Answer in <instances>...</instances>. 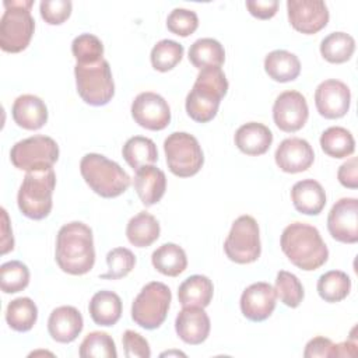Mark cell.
Here are the masks:
<instances>
[{
    "label": "cell",
    "instance_id": "obj_9",
    "mask_svg": "<svg viewBox=\"0 0 358 358\" xmlns=\"http://www.w3.org/2000/svg\"><path fill=\"white\" fill-rule=\"evenodd\" d=\"M164 151L169 171L179 178L196 175L204 164L197 138L186 131L171 133L164 141Z\"/></svg>",
    "mask_w": 358,
    "mask_h": 358
},
{
    "label": "cell",
    "instance_id": "obj_32",
    "mask_svg": "<svg viewBox=\"0 0 358 358\" xmlns=\"http://www.w3.org/2000/svg\"><path fill=\"white\" fill-rule=\"evenodd\" d=\"M38 319V308L35 302L28 296H20L13 299L6 309L7 324L20 333L29 331Z\"/></svg>",
    "mask_w": 358,
    "mask_h": 358
},
{
    "label": "cell",
    "instance_id": "obj_33",
    "mask_svg": "<svg viewBox=\"0 0 358 358\" xmlns=\"http://www.w3.org/2000/svg\"><path fill=\"white\" fill-rule=\"evenodd\" d=\"M320 147L331 158H347L354 152L355 141L347 129L331 126L322 133Z\"/></svg>",
    "mask_w": 358,
    "mask_h": 358
},
{
    "label": "cell",
    "instance_id": "obj_43",
    "mask_svg": "<svg viewBox=\"0 0 358 358\" xmlns=\"http://www.w3.org/2000/svg\"><path fill=\"white\" fill-rule=\"evenodd\" d=\"M73 4L69 0H42L39 4L41 17L49 25L63 24L71 14Z\"/></svg>",
    "mask_w": 358,
    "mask_h": 358
},
{
    "label": "cell",
    "instance_id": "obj_38",
    "mask_svg": "<svg viewBox=\"0 0 358 358\" xmlns=\"http://www.w3.org/2000/svg\"><path fill=\"white\" fill-rule=\"evenodd\" d=\"M29 284V270L20 260H10L0 267V287L4 294H15Z\"/></svg>",
    "mask_w": 358,
    "mask_h": 358
},
{
    "label": "cell",
    "instance_id": "obj_50",
    "mask_svg": "<svg viewBox=\"0 0 358 358\" xmlns=\"http://www.w3.org/2000/svg\"><path fill=\"white\" fill-rule=\"evenodd\" d=\"M165 355H183L185 357V354L180 352V351H168V352L161 354V357H165Z\"/></svg>",
    "mask_w": 358,
    "mask_h": 358
},
{
    "label": "cell",
    "instance_id": "obj_46",
    "mask_svg": "<svg viewBox=\"0 0 358 358\" xmlns=\"http://www.w3.org/2000/svg\"><path fill=\"white\" fill-rule=\"evenodd\" d=\"M338 182L348 189L358 187V159L355 157L344 162L337 171Z\"/></svg>",
    "mask_w": 358,
    "mask_h": 358
},
{
    "label": "cell",
    "instance_id": "obj_19",
    "mask_svg": "<svg viewBox=\"0 0 358 358\" xmlns=\"http://www.w3.org/2000/svg\"><path fill=\"white\" fill-rule=\"evenodd\" d=\"M210 317L204 308L183 306L175 319V330L179 338L190 345H199L210 334Z\"/></svg>",
    "mask_w": 358,
    "mask_h": 358
},
{
    "label": "cell",
    "instance_id": "obj_11",
    "mask_svg": "<svg viewBox=\"0 0 358 358\" xmlns=\"http://www.w3.org/2000/svg\"><path fill=\"white\" fill-rule=\"evenodd\" d=\"M10 159L15 168L25 172L49 169L59 159V145L49 136H32L11 147Z\"/></svg>",
    "mask_w": 358,
    "mask_h": 358
},
{
    "label": "cell",
    "instance_id": "obj_4",
    "mask_svg": "<svg viewBox=\"0 0 358 358\" xmlns=\"http://www.w3.org/2000/svg\"><path fill=\"white\" fill-rule=\"evenodd\" d=\"M80 172L90 189L105 199L117 197L130 186L127 172L102 154H85L80 161Z\"/></svg>",
    "mask_w": 358,
    "mask_h": 358
},
{
    "label": "cell",
    "instance_id": "obj_39",
    "mask_svg": "<svg viewBox=\"0 0 358 358\" xmlns=\"http://www.w3.org/2000/svg\"><path fill=\"white\" fill-rule=\"evenodd\" d=\"M71 52L77 64H94L103 59V45L92 34H81L71 42Z\"/></svg>",
    "mask_w": 358,
    "mask_h": 358
},
{
    "label": "cell",
    "instance_id": "obj_24",
    "mask_svg": "<svg viewBox=\"0 0 358 358\" xmlns=\"http://www.w3.org/2000/svg\"><path fill=\"white\" fill-rule=\"evenodd\" d=\"M235 145L246 155H262L267 152L273 143L271 130L259 122L242 124L235 133Z\"/></svg>",
    "mask_w": 358,
    "mask_h": 358
},
{
    "label": "cell",
    "instance_id": "obj_26",
    "mask_svg": "<svg viewBox=\"0 0 358 358\" xmlns=\"http://www.w3.org/2000/svg\"><path fill=\"white\" fill-rule=\"evenodd\" d=\"M264 70L267 76L277 83L294 81L301 73V62L296 55L277 49L264 57Z\"/></svg>",
    "mask_w": 358,
    "mask_h": 358
},
{
    "label": "cell",
    "instance_id": "obj_16",
    "mask_svg": "<svg viewBox=\"0 0 358 358\" xmlns=\"http://www.w3.org/2000/svg\"><path fill=\"white\" fill-rule=\"evenodd\" d=\"M351 103V92L340 80H324L315 91V105L320 116L326 119L343 117Z\"/></svg>",
    "mask_w": 358,
    "mask_h": 358
},
{
    "label": "cell",
    "instance_id": "obj_6",
    "mask_svg": "<svg viewBox=\"0 0 358 358\" xmlns=\"http://www.w3.org/2000/svg\"><path fill=\"white\" fill-rule=\"evenodd\" d=\"M56 186L53 168L27 172L17 194L20 211L31 220H43L52 211V196Z\"/></svg>",
    "mask_w": 358,
    "mask_h": 358
},
{
    "label": "cell",
    "instance_id": "obj_31",
    "mask_svg": "<svg viewBox=\"0 0 358 358\" xmlns=\"http://www.w3.org/2000/svg\"><path fill=\"white\" fill-rule=\"evenodd\" d=\"M122 155L134 171L145 165H152L158 161L155 143L151 138L143 136L130 137L122 148Z\"/></svg>",
    "mask_w": 358,
    "mask_h": 358
},
{
    "label": "cell",
    "instance_id": "obj_15",
    "mask_svg": "<svg viewBox=\"0 0 358 358\" xmlns=\"http://www.w3.org/2000/svg\"><path fill=\"white\" fill-rule=\"evenodd\" d=\"M330 235L343 243L358 242V200L343 197L336 201L327 215Z\"/></svg>",
    "mask_w": 358,
    "mask_h": 358
},
{
    "label": "cell",
    "instance_id": "obj_23",
    "mask_svg": "<svg viewBox=\"0 0 358 358\" xmlns=\"http://www.w3.org/2000/svg\"><path fill=\"white\" fill-rule=\"evenodd\" d=\"M291 200L296 211L317 215L326 206V192L317 180L303 179L292 186Z\"/></svg>",
    "mask_w": 358,
    "mask_h": 358
},
{
    "label": "cell",
    "instance_id": "obj_17",
    "mask_svg": "<svg viewBox=\"0 0 358 358\" xmlns=\"http://www.w3.org/2000/svg\"><path fill=\"white\" fill-rule=\"evenodd\" d=\"M275 291L268 282L259 281L249 285L241 295L242 315L252 322H263L275 309Z\"/></svg>",
    "mask_w": 358,
    "mask_h": 358
},
{
    "label": "cell",
    "instance_id": "obj_44",
    "mask_svg": "<svg viewBox=\"0 0 358 358\" xmlns=\"http://www.w3.org/2000/svg\"><path fill=\"white\" fill-rule=\"evenodd\" d=\"M123 348L127 358H150L151 348L148 341L134 330H126L123 333Z\"/></svg>",
    "mask_w": 358,
    "mask_h": 358
},
{
    "label": "cell",
    "instance_id": "obj_8",
    "mask_svg": "<svg viewBox=\"0 0 358 358\" xmlns=\"http://www.w3.org/2000/svg\"><path fill=\"white\" fill-rule=\"evenodd\" d=\"M172 294L168 285L159 281L145 284L131 305V319L145 330L158 329L166 319Z\"/></svg>",
    "mask_w": 358,
    "mask_h": 358
},
{
    "label": "cell",
    "instance_id": "obj_3",
    "mask_svg": "<svg viewBox=\"0 0 358 358\" xmlns=\"http://www.w3.org/2000/svg\"><path fill=\"white\" fill-rule=\"evenodd\" d=\"M228 91V81L221 67L200 70L193 88L186 96V112L194 122L207 123L218 112L220 102Z\"/></svg>",
    "mask_w": 358,
    "mask_h": 358
},
{
    "label": "cell",
    "instance_id": "obj_2",
    "mask_svg": "<svg viewBox=\"0 0 358 358\" xmlns=\"http://www.w3.org/2000/svg\"><path fill=\"white\" fill-rule=\"evenodd\" d=\"M281 250L301 270L313 271L329 259V249L320 232L305 222H292L281 234Z\"/></svg>",
    "mask_w": 358,
    "mask_h": 358
},
{
    "label": "cell",
    "instance_id": "obj_35",
    "mask_svg": "<svg viewBox=\"0 0 358 358\" xmlns=\"http://www.w3.org/2000/svg\"><path fill=\"white\" fill-rule=\"evenodd\" d=\"M350 291L351 280L347 273L341 270H330L317 280V294L326 302H340L347 298Z\"/></svg>",
    "mask_w": 358,
    "mask_h": 358
},
{
    "label": "cell",
    "instance_id": "obj_30",
    "mask_svg": "<svg viewBox=\"0 0 358 358\" xmlns=\"http://www.w3.org/2000/svg\"><path fill=\"white\" fill-rule=\"evenodd\" d=\"M189 60L199 70L221 67L225 62L224 46L213 38H200L189 48Z\"/></svg>",
    "mask_w": 358,
    "mask_h": 358
},
{
    "label": "cell",
    "instance_id": "obj_20",
    "mask_svg": "<svg viewBox=\"0 0 358 358\" xmlns=\"http://www.w3.org/2000/svg\"><path fill=\"white\" fill-rule=\"evenodd\" d=\"M84 320L80 310L74 306H59L52 310L48 319V331L50 337L62 344L74 341L83 331Z\"/></svg>",
    "mask_w": 358,
    "mask_h": 358
},
{
    "label": "cell",
    "instance_id": "obj_14",
    "mask_svg": "<svg viewBox=\"0 0 358 358\" xmlns=\"http://www.w3.org/2000/svg\"><path fill=\"white\" fill-rule=\"evenodd\" d=\"M288 20L298 32L312 35L329 22V8L322 0H288Z\"/></svg>",
    "mask_w": 358,
    "mask_h": 358
},
{
    "label": "cell",
    "instance_id": "obj_25",
    "mask_svg": "<svg viewBox=\"0 0 358 358\" xmlns=\"http://www.w3.org/2000/svg\"><path fill=\"white\" fill-rule=\"evenodd\" d=\"M88 310L95 324L113 326L122 316V299L116 292L102 289L94 294Z\"/></svg>",
    "mask_w": 358,
    "mask_h": 358
},
{
    "label": "cell",
    "instance_id": "obj_42",
    "mask_svg": "<svg viewBox=\"0 0 358 358\" xmlns=\"http://www.w3.org/2000/svg\"><path fill=\"white\" fill-rule=\"evenodd\" d=\"M168 29L178 36H189L199 27L197 14L187 8H173L166 18Z\"/></svg>",
    "mask_w": 358,
    "mask_h": 358
},
{
    "label": "cell",
    "instance_id": "obj_48",
    "mask_svg": "<svg viewBox=\"0 0 358 358\" xmlns=\"http://www.w3.org/2000/svg\"><path fill=\"white\" fill-rule=\"evenodd\" d=\"M1 217H3V225H1V231H3L1 255H6L7 252L14 249V238H13V231L10 228L8 215H7V211L4 208H1Z\"/></svg>",
    "mask_w": 358,
    "mask_h": 358
},
{
    "label": "cell",
    "instance_id": "obj_27",
    "mask_svg": "<svg viewBox=\"0 0 358 358\" xmlns=\"http://www.w3.org/2000/svg\"><path fill=\"white\" fill-rule=\"evenodd\" d=\"M214 294L213 281L201 274L187 277L178 289V299L182 306H200L210 305Z\"/></svg>",
    "mask_w": 358,
    "mask_h": 358
},
{
    "label": "cell",
    "instance_id": "obj_37",
    "mask_svg": "<svg viewBox=\"0 0 358 358\" xmlns=\"http://www.w3.org/2000/svg\"><path fill=\"white\" fill-rule=\"evenodd\" d=\"M81 358H116L117 351L113 338L105 331H91L80 344Z\"/></svg>",
    "mask_w": 358,
    "mask_h": 358
},
{
    "label": "cell",
    "instance_id": "obj_28",
    "mask_svg": "<svg viewBox=\"0 0 358 358\" xmlns=\"http://www.w3.org/2000/svg\"><path fill=\"white\" fill-rule=\"evenodd\" d=\"M159 222L158 220L147 213L140 211L130 218L126 227V236L129 242L137 248H147L159 238Z\"/></svg>",
    "mask_w": 358,
    "mask_h": 358
},
{
    "label": "cell",
    "instance_id": "obj_40",
    "mask_svg": "<svg viewBox=\"0 0 358 358\" xmlns=\"http://www.w3.org/2000/svg\"><path fill=\"white\" fill-rule=\"evenodd\" d=\"M274 291L277 298L289 308H296L303 299V287L298 277L289 271L280 270L275 278Z\"/></svg>",
    "mask_w": 358,
    "mask_h": 358
},
{
    "label": "cell",
    "instance_id": "obj_22",
    "mask_svg": "<svg viewBox=\"0 0 358 358\" xmlns=\"http://www.w3.org/2000/svg\"><path fill=\"white\" fill-rule=\"evenodd\" d=\"M134 190L145 207L157 204L166 190V176L164 171L154 165H145L136 171Z\"/></svg>",
    "mask_w": 358,
    "mask_h": 358
},
{
    "label": "cell",
    "instance_id": "obj_13",
    "mask_svg": "<svg viewBox=\"0 0 358 358\" xmlns=\"http://www.w3.org/2000/svg\"><path fill=\"white\" fill-rule=\"evenodd\" d=\"M309 108L305 96L294 90L281 92L273 105V119L275 126L285 131L294 133L302 129L308 120Z\"/></svg>",
    "mask_w": 358,
    "mask_h": 358
},
{
    "label": "cell",
    "instance_id": "obj_5",
    "mask_svg": "<svg viewBox=\"0 0 358 358\" xmlns=\"http://www.w3.org/2000/svg\"><path fill=\"white\" fill-rule=\"evenodd\" d=\"M4 14L0 20V48L8 53L27 49L35 31V20L31 15L34 0H6Z\"/></svg>",
    "mask_w": 358,
    "mask_h": 358
},
{
    "label": "cell",
    "instance_id": "obj_36",
    "mask_svg": "<svg viewBox=\"0 0 358 358\" xmlns=\"http://www.w3.org/2000/svg\"><path fill=\"white\" fill-rule=\"evenodd\" d=\"M183 46L172 39H162L154 45L151 49V64L155 70L165 73L176 67V64L183 57Z\"/></svg>",
    "mask_w": 358,
    "mask_h": 358
},
{
    "label": "cell",
    "instance_id": "obj_10",
    "mask_svg": "<svg viewBox=\"0 0 358 358\" xmlns=\"http://www.w3.org/2000/svg\"><path fill=\"white\" fill-rule=\"evenodd\" d=\"M224 250L227 257L238 264H249L260 257V231L252 215H241L232 222Z\"/></svg>",
    "mask_w": 358,
    "mask_h": 358
},
{
    "label": "cell",
    "instance_id": "obj_18",
    "mask_svg": "<svg viewBox=\"0 0 358 358\" xmlns=\"http://www.w3.org/2000/svg\"><path fill=\"white\" fill-rule=\"evenodd\" d=\"M274 159L277 166L287 173H298L310 168L315 161L312 145L299 137H289L280 143Z\"/></svg>",
    "mask_w": 358,
    "mask_h": 358
},
{
    "label": "cell",
    "instance_id": "obj_47",
    "mask_svg": "<svg viewBox=\"0 0 358 358\" xmlns=\"http://www.w3.org/2000/svg\"><path fill=\"white\" fill-rule=\"evenodd\" d=\"M278 4L280 3L277 0H255L246 1V8L253 17L259 20H268L275 15Z\"/></svg>",
    "mask_w": 358,
    "mask_h": 358
},
{
    "label": "cell",
    "instance_id": "obj_45",
    "mask_svg": "<svg viewBox=\"0 0 358 358\" xmlns=\"http://www.w3.org/2000/svg\"><path fill=\"white\" fill-rule=\"evenodd\" d=\"M303 357L305 358L337 357V348H336V344L330 338L317 336L308 341L305 351H303Z\"/></svg>",
    "mask_w": 358,
    "mask_h": 358
},
{
    "label": "cell",
    "instance_id": "obj_21",
    "mask_svg": "<svg viewBox=\"0 0 358 358\" xmlns=\"http://www.w3.org/2000/svg\"><path fill=\"white\" fill-rule=\"evenodd\" d=\"M14 122L25 130H38L48 122L46 103L36 95H20L11 108Z\"/></svg>",
    "mask_w": 358,
    "mask_h": 358
},
{
    "label": "cell",
    "instance_id": "obj_49",
    "mask_svg": "<svg viewBox=\"0 0 358 358\" xmlns=\"http://www.w3.org/2000/svg\"><path fill=\"white\" fill-rule=\"evenodd\" d=\"M337 357H354L357 354V343L355 341H344L341 344H336Z\"/></svg>",
    "mask_w": 358,
    "mask_h": 358
},
{
    "label": "cell",
    "instance_id": "obj_34",
    "mask_svg": "<svg viewBox=\"0 0 358 358\" xmlns=\"http://www.w3.org/2000/svg\"><path fill=\"white\" fill-rule=\"evenodd\" d=\"M354 50L355 41L347 32H331L320 42V53L329 63H345L351 59Z\"/></svg>",
    "mask_w": 358,
    "mask_h": 358
},
{
    "label": "cell",
    "instance_id": "obj_41",
    "mask_svg": "<svg viewBox=\"0 0 358 358\" xmlns=\"http://www.w3.org/2000/svg\"><path fill=\"white\" fill-rule=\"evenodd\" d=\"M108 271L101 274L105 280H117L126 277L136 266V256L127 248H115L106 255Z\"/></svg>",
    "mask_w": 358,
    "mask_h": 358
},
{
    "label": "cell",
    "instance_id": "obj_29",
    "mask_svg": "<svg viewBox=\"0 0 358 358\" xmlns=\"http://www.w3.org/2000/svg\"><path fill=\"white\" fill-rule=\"evenodd\" d=\"M151 263L157 271L168 277L182 274L187 267L185 250L176 243H164L151 255Z\"/></svg>",
    "mask_w": 358,
    "mask_h": 358
},
{
    "label": "cell",
    "instance_id": "obj_12",
    "mask_svg": "<svg viewBox=\"0 0 358 358\" xmlns=\"http://www.w3.org/2000/svg\"><path fill=\"white\" fill-rule=\"evenodd\" d=\"M131 116L138 126L159 131L171 123V108L159 94L145 91L134 98Z\"/></svg>",
    "mask_w": 358,
    "mask_h": 358
},
{
    "label": "cell",
    "instance_id": "obj_1",
    "mask_svg": "<svg viewBox=\"0 0 358 358\" xmlns=\"http://www.w3.org/2000/svg\"><path fill=\"white\" fill-rule=\"evenodd\" d=\"M55 259L67 274L83 275L91 271L95 263L92 229L80 221L64 224L57 232Z\"/></svg>",
    "mask_w": 358,
    "mask_h": 358
},
{
    "label": "cell",
    "instance_id": "obj_7",
    "mask_svg": "<svg viewBox=\"0 0 358 358\" xmlns=\"http://www.w3.org/2000/svg\"><path fill=\"white\" fill-rule=\"evenodd\" d=\"M76 87L81 99L92 106H103L115 95V83L108 60L74 67Z\"/></svg>",
    "mask_w": 358,
    "mask_h": 358
}]
</instances>
